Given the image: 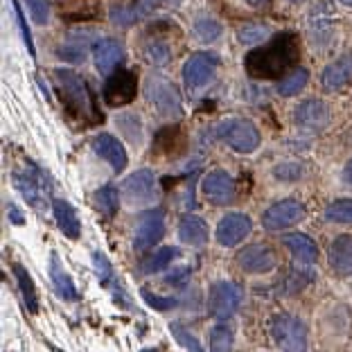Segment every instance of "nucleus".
I'll return each instance as SVG.
<instances>
[{"mask_svg":"<svg viewBox=\"0 0 352 352\" xmlns=\"http://www.w3.org/2000/svg\"><path fill=\"white\" fill-rule=\"evenodd\" d=\"M300 57L298 36L294 32H280L269 43L255 47L244 59V68L253 79H276L292 73Z\"/></svg>","mask_w":352,"mask_h":352,"instance_id":"obj_1","label":"nucleus"},{"mask_svg":"<svg viewBox=\"0 0 352 352\" xmlns=\"http://www.w3.org/2000/svg\"><path fill=\"white\" fill-rule=\"evenodd\" d=\"M52 77H54V84H57L59 102L63 104L66 113L73 118L77 124H82L86 129V126H95L102 122V113L93 100L91 88H88L86 79L82 75H77L68 68H57L52 73Z\"/></svg>","mask_w":352,"mask_h":352,"instance_id":"obj_2","label":"nucleus"},{"mask_svg":"<svg viewBox=\"0 0 352 352\" xmlns=\"http://www.w3.org/2000/svg\"><path fill=\"white\" fill-rule=\"evenodd\" d=\"M217 135L239 154H253L260 147V131L246 118H226L217 124Z\"/></svg>","mask_w":352,"mask_h":352,"instance_id":"obj_3","label":"nucleus"},{"mask_svg":"<svg viewBox=\"0 0 352 352\" xmlns=\"http://www.w3.org/2000/svg\"><path fill=\"white\" fill-rule=\"evenodd\" d=\"M271 339L283 352H307V327L292 314H278L271 318Z\"/></svg>","mask_w":352,"mask_h":352,"instance_id":"obj_4","label":"nucleus"},{"mask_svg":"<svg viewBox=\"0 0 352 352\" xmlns=\"http://www.w3.org/2000/svg\"><path fill=\"white\" fill-rule=\"evenodd\" d=\"M12 181H14L16 190L25 197V201L32 208H36V210L45 208L43 197H47V192H50V181L45 179V172L41 167L28 161V165L23 167V170H16L12 174Z\"/></svg>","mask_w":352,"mask_h":352,"instance_id":"obj_5","label":"nucleus"},{"mask_svg":"<svg viewBox=\"0 0 352 352\" xmlns=\"http://www.w3.org/2000/svg\"><path fill=\"white\" fill-rule=\"evenodd\" d=\"M219 57L214 52H197L186 61L183 66V84H186L188 93L201 91L204 86H208L217 75L219 68Z\"/></svg>","mask_w":352,"mask_h":352,"instance_id":"obj_6","label":"nucleus"},{"mask_svg":"<svg viewBox=\"0 0 352 352\" xmlns=\"http://www.w3.org/2000/svg\"><path fill=\"white\" fill-rule=\"evenodd\" d=\"M145 95L147 100L154 104V109L165 118H179L183 102H181V93L176 91V86L167 79L151 75L145 84Z\"/></svg>","mask_w":352,"mask_h":352,"instance_id":"obj_7","label":"nucleus"},{"mask_svg":"<svg viewBox=\"0 0 352 352\" xmlns=\"http://www.w3.org/2000/svg\"><path fill=\"white\" fill-rule=\"evenodd\" d=\"M239 305H242V289L230 280H219L208 292V311L219 321L233 316Z\"/></svg>","mask_w":352,"mask_h":352,"instance_id":"obj_8","label":"nucleus"},{"mask_svg":"<svg viewBox=\"0 0 352 352\" xmlns=\"http://www.w3.org/2000/svg\"><path fill=\"white\" fill-rule=\"evenodd\" d=\"M307 217L305 206L296 199H285V201H278L274 206H269L262 214V226L276 233V230H285L292 228L296 223H300Z\"/></svg>","mask_w":352,"mask_h":352,"instance_id":"obj_9","label":"nucleus"},{"mask_svg":"<svg viewBox=\"0 0 352 352\" xmlns=\"http://www.w3.org/2000/svg\"><path fill=\"white\" fill-rule=\"evenodd\" d=\"M135 93H138V77H135L133 70H116L113 75H109L102 91L104 102L113 109L133 102Z\"/></svg>","mask_w":352,"mask_h":352,"instance_id":"obj_10","label":"nucleus"},{"mask_svg":"<svg viewBox=\"0 0 352 352\" xmlns=\"http://www.w3.org/2000/svg\"><path fill=\"white\" fill-rule=\"evenodd\" d=\"M165 235V210L163 208H154L145 214H140L138 228L133 235V249L147 251L154 244H158Z\"/></svg>","mask_w":352,"mask_h":352,"instance_id":"obj_11","label":"nucleus"},{"mask_svg":"<svg viewBox=\"0 0 352 352\" xmlns=\"http://www.w3.org/2000/svg\"><path fill=\"white\" fill-rule=\"evenodd\" d=\"M120 195L124 197L126 204L131 206H145L151 199H156V176L151 170H138L122 183Z\"/></svg>","mask_w":352,"mask_h":352,"instance_id":"obj_12","label":"nucleus"},{"mask_svg":"<svg viewBox=\"0 0 352 352\" xmlns=\"http://www.w3.org/2000/svg\"><path fill=\"white\" fill-rule=\"evenodd\" d=\"M201 192L212 206H228L235 201V181L226 170H212L201 181Z\"/></svg>","mask_w":352,"mask_h":352,"instance_id":"obj_13","label":"nucleus"},{"mask_svg":"<svg viewBox=\"0 0 352 352\" xmlns=\"http://www.w3.org/2000/svg\"><path fill=\"white\" fill-rule=\"evenodd\" d=\"M237 264L246 274H269L276 269L278 258L276 251L267 244H251L244 246L237 255Z\"/></svg>","mask_w":352,"mask_h":352,"instance_id":"obj_14","label":"nucleus"},{"mask_svg":"<svg viewBox=\"0 0 352 352\" xmlns=\"http://www.w3.org/2000/svg\"><path fill=\"white\" fill-rule=\"evenodd\" d=\"M294 120H296V124L305 131H323L325 126L330 124L332 113H330V107H327L323 100L311 98V100H305L298 109H296Z\"/></svg>","mask_w":352,"mask_h":352,"instance_id":"obj_15","label":"nucleus"},{"mask_svg":"<svg viewBox=\"0 0 352 352\" xmlns=\"http://www.w3.org/2000/svg\"><path fill=\"white\" fill-rule=\"evenodd\" d=\"M251 228H253V223L244 212H230L217 223V233L214 235H217V242L221 246H228L230 249V246H237L242 239L249 237Z\"/></svg>","mask_w":352,"mask_h":352,"instance_id":"obj_16","label":"nucleus"},{"mask_svg":"<svg viewBox=\"0 0 352 352\" xmlns=\"http://www.w3.org/2000/svg\"><path fill=\"white\" fill-rule=\"evenodd\" d=\"M93 151L100 158H104V161L111 165V170H113L116 174L122 172L126 167V163H129V156H126L124 145L111 133H98V135H95V138H93Z\"/></svg>","mask_w":352,"mask_h":352,"instance_id":"obj_17","label":"nucleus"},{"mask_svg":"<svg viewBox=\"0 0 352 352\" xmlns=\"http://www.w3.org/2000/svg\"><path fill=\"white\" fill-rule=\"evenodd\" d=\"M93 264H95V276H98V280L102 283L104 289L111 292V296L116 298V302H120V305L126 307V309H131L124 287L118 280L113 267H111V262L107 260V255H104L102 251H93Z\"/></svg>","mask_w":352,"mask_h":352,"instance_id":"obj_18","label":"nucleus"},{"mask_svg":"<svg viewBox=\"0 0 352 352\" xmlns=\"http://www.w3.org/2000/svg\"><path fill=\"white\" fill-rule=\"evenodd\" d=\"M93 57L102 75H113V70L124 61V47L116 38H100L93 47Z\"/></svg>","mask_w":352,"mask_h":352,"instance_id":"obj_19","label":"nucleus"},{"mask_svg":"<svg viewBox=\"0 0 352 352\" xmlns=\"http://www.w3.org/2000/svg\"><path fill=\"white\" fill-rule=\"evenodd\" d=\"M350 82H352V52H346L337 61L327 63L321 75V84L327 91H341Z\"/></svg>","mask_w":352,"mask_h":352,"instance_id":"obj_20","label":"nucleus"},{"mask_svg":"<svg viewBox=\"0 0 352 352\" xmlns=\"http://www.w3.org/2000/svg\"><path fill=\"white\" fill-rule=\"evenodd\" d=\"M330 269L341 278L352 276V235H339L327 251Z\"/></svg>","mask_w":352,"mask_h":352,"instance_id":"obj_21","label":"nucleus"},{"mask_svg":"<svg viewBox=\"0 0 352 352\" xmlns=\"http://www.w3.org/2000/svg\"><path fill=\"white\" fill-rule=\"evenodd\" d=\"M52 212H54V219H57V226L68 239H77L82 235V221L77 217V210L66 199H61V197L52 199Z\"/></svg>","mask_w":352,"mask_h":352,"instance_id":"obj_22","label":"nucleus"},{"mask_svg":"<svg viewBox=\"0 0 352 352\" xmlns=\"http://www.w3.org/2000/svg\"><path fill=\"white\" fill-rule=\"evenodd\" d=\"M158 5V0H133L126 5H113L111 7V21L118 25H133L142 16L151 14V10Z\"/></svg>","mask_w":352,"mask_h":352,"instance_id":"obj_23","label":"nucleus"},{"mask_svg":"<svg viewBox=\"0 0 352 352\" xmlns=\"http://www.w3.org/2000/svg\"><path fill=\"white\" fill-rule=\"evenodd\" d=\"M283 244L289 249V253L296 260L311 264L318 260V246L311 237H307L305 233H292L283 237Z\"/></svg>","mask_w":352,"mask_h":352,"instance_id":"obj_24","label":"nucleus"},{"mask_svg":"<svg viewBox=\"0 0 352 352\" xmlns=\"http://www.w3.org/2000/svg\"><path fill=\"white\" fill-rule=\"evenodd\" d=\"M179 237L188 246H204L208 242V223L197 214H186L179 221Z\"/></svg>","mask_w":352,"mask_h":352,"instance_id":"obj_25","label":"nucleus"},{"mask_svg":"<svg viewBox=\"0 0 352 352\" xmlns=\"http://www.w3.org/2000/svg\"><path fill=\"white\" fill-rule=\"evenodd\" d=\"M50 278H52L54 289H57V294L63 300H77L79 298V292L73 283V278L66 274V269H63V264H61L57 253L50 255Z\"/></svg>","mask_w":352,"mask_h":352,"instance_id":"obj_26","label":"nucleus"},{"mask_svg":"<svg viewBox=\"0 0 352 352\" xmlns=\"http://www.w3.org/2000/svg\"><path fill=\"white\" fill-rule=\"evenodd\" d=\"M14 276H16V283H19V289L23 300H25V307L30 314H36L38 311V294L34 289V283H32V276L28 274V269L23 264H14Z\"/></svg>","mask_w":352,"mask_h":352,"instance_id":"obj_27","label":"nucleus"},{"mask_svg":"<svg viewBox=\"0 0 352 352\" xmlns=\"http://www.w3.org/2000/svg\"><path fill=\"white\" fill-rule=\"evenodd\" d=\"M88 32H75L68 34L66 43L59 45V57L73 63H82L86 59V47H88Z\"/></svg>","mask_w":352,"mask_h":352,"instance_id":"obj_28","label":"nucleus"},{"mask_svg":"<svg viewBox=\"0 0 352 352\" xmlns=\"http://www.w3.org/2000/svg\"><path fill=\"white\" fill-rule=\"evenodd\" d=\"M316 280V274L311 269H289L287 276L283 278V294L294 296L300 294L305 287H309Z\"/></svg>","mask_w":352,"mask_h":352,"instance_id":"obj_29","label":"nucleus"},{"mask_svg":"<svg viewBox=\"0 0 352 352\" xmlns=\"http://www.w3.org/2000/svg\"><path fill=\"white\" fill-rule=\"evenodd\" d=\"M309 82V73L305 68H294L292 73H287L283 79L278 82V93L285 95V98H292V95L300 93L302 88Z\"/></svg>","mask_w":352,"mask_h":352,"instance_id":"obj_30","label":"nucleus"},{"mask_svg":"<svg viewBox=\"0 0 352 352\" xmlns=\"http://www.w3.org/2000/svg\"><path fill=\"white\" fill-rule=\"evenodd\" d=\"M95 208L104 214L107 219H111L120 208V192L113 186H104L95 192Z\"/></svg>","mask_w":352,"mask_h":352,"instance_id":"obj_31","label":"nucleus"},{"mask_svg":"<svg viewBox=\"0 0 352 352\" xmlns=\"http://www.w3.org/2000/svg\"><path fill=\"white\" fill-rule=\"evenodd\" d=\"M176 258H179V251H176L174 246H165V249L151 253L149 258L142 262L140 269H142V274H158V271L170 267Z\"/></svg>","mask_w":352,"mask_h":352,"instance_id":"obj_32","label":"nucleus"},{"mask_svg":"<svg viewBox=\"0 0 352 352\" xmlns=\"http://www.w3.org/2000/svg\"><path fill=\"white\" fill-rule=\"evenodd\" d=\"M142 52H145V59L154 66H165V63L172 61V47L163 38H149Z\"/></svg>","mask_w":352,"mask_h":352,"instance_id":"obj_33","label":"nucleus"},{"mask_svg":"<svg viewBox=\"0 0 352 352\" xmlns=\"http://www.w3.org/2000/svg\"><path fill=\"white\" fill-rule=\"evenodd\" d=\"M208 343H210V352H233V330L223 323L214 325Z\"/></svg>","mask_w":352,"mask_h":352,"instance_id":"obj_34","label":"nucleus"},{"mask_svg":"<svg viewBox=\"0 0 352 352\" xmlns=\"http://www.w3.org/2000/svg\"><path fill=\"white\" fill-rule=\"evenodd\" d=\"M325 219L334 223H352V199H339L327 206Z\"/></svg>","mask_w":352,"mask_h":352,"instance_id":"obj_35","label":"nucleus"},{"mask_svg":"<svg viewBox=\"0 0 352 352\" xmlns=\"http://www.w3.org/2000/svg\"><path fill=\"white\" fill-rule=\"evenodd\" d=\"M221 34V25L214 19H199L195 23V36L199 38V41H206V43H210L214 41Z\"/></svg>","mask_w":352,"mask_h":352,"instance_id":"obj_36","label":"nucleus"},{"mask_svg":"<svg viewBox=\"0 0 352 352\" xmlns=\"http://www.w3.org/2000/svg\"><path fill=\"white\" fill-rule=\"evenodd\" d=\"M269 34V28L267 25H258V23H251V25H242L237 30V38L239 43H255V41H262L264 36Z\"/></svg>","mask_w":352,"mask_h":352,"instance_id":"obj_37","label":"nucleus"},{"mask_svg":"<svg viewBox=\"0 0 352 352\" xmlns=\"http://www.w3.org/2000/svg\"><path fill=\"white\" fill-rule=\"evenodd\" d=\"M172 334L181 341V346L186 348L188 352H204V348H201V343H199V339H197L190 330H186V327H181L179 323H174V325H172Z\"/></svg>","mask_w":352,"mask_h":352,"instance_id":"obj_38","label":"nucleus"},{"mask_svg":"<svg viewBox=\"0 0 352 352\" xmlns=\"http://www.w3.org/2000/svg\"><path fill=\"white\" fill-rule=\"evenodd\" d=\"M30 16L34 19L38 25H45L50 21V0H25Z\"/></svg>","mask_w":352,"mask_h":352,"instance_id":"obj_39","label":"nucleus"},{"mask_svg":"<svg viewBox=\"0 0 352 352\" xmlns=\"http://www.w3.org/2000/svg\"><path fill=\"white\" fill-rule=\"evenodd\" d=\"M12 10L16 14V19H19V28H21V34H23V41L28 45V52L34 57V43H32V34H30V25L25 23V14H23V7L19 0H12Z\"/></svg>","mask_w":352,"mask_h":352,"instance_id":"obj_40","label":"nucleus"},{"mask_svg":"<svg viewBox=\"0 0 352 352\" xmlns=\"http://www.w3.org/2000/svg\"><path fill=\"white\" fill-rule=\"evenodd\" d=\"M142 298L149 307H154L158 311H167V309H174L179 305V300L176 298H170V296H156V294H149L147 289H142Z\"/></svg>","mask_w":352,"mask_h":352,"instance_id":"obj_41","label":"nucleus"},{"mask_svg":"<svg viewBox=\"0 0 352 352\" xmlns=\"http://www.w3.org/2000/svg\"><path fill=\"white\" fill-rule=\"evenodd\" d=\"M300 174H302V170H300V165H298V163H283V165H278L276 170H274V176H276V179H278V181H285V183L296 181Z\"/></svg>","mask_w":352,"mask_h":352,"instance_id":"obj_42","label":"nucleus"},{"mask_svg":"<svg viewBox=\"0 0 352 352\" xmlns=\"http://www.w3.org/2000/svg\"><path fill=\"white\" fill-rule=\"evenodd\" d=\"M7 208H10V214H12V217H10V219H12L14 223H23V221H25V219H23V214H21L19 210H16V208H14V206H7Z\"/></svg>","mask_w":352,"mask_h":352,"instance_id":"obj_43","label":"nucleus"},{"mask_svg":"<svg viewBox=\"0 0 352 352\" xmlns=\"http://www.w3.org/2000/svg\"><path fill=\"white\" fill-rule=\"evenodd\" d=\"M343 176H346V181H348L350 186H352V161L346 165V170H343Z\"/></svg>","mask_w":352,"mask_h":352,"instance_id":"obj_44","label":"nucleus"},{"mask_svg":"<svg viewBox=\"0 0 352 352\" xmlns=\"http://www.w3.org/2000/svg\"><path fill=\"white\" fill-rule=\"evenodd\" d=\"M246 3H249L251 7H264L269 3V0H246Z\"/></svg>","mask_w":352,"mask_h":352,"instance_id":"obj_45","label":"nucleus"},{"mask_svg":"<svg viewBox=\"0 0 352 352\" xmlns=\"http://www.w3.org/2000/svg\"><path fill=\"white\" fill-rule=\"evenodd\" d=\"M343 5H348V7H352V0H341Z\"/></svg>","mask_w":352,"mask_h":352,"instance_id":"obj_46","label":"nucleus"},{"mask_svg":"<svg viewBox=\"0 0 352 352\" xmlns=\"http://www.w3.org/2000/svg\"><path fill=\"white\" fill-rule=\"evenodd\" d=\"M142 352H161V350H156V348H147V350H142Z\"/></svg>","mask_w":352,"mask_h":352,"instance_id":"obj_47","label":"nucleus"},{"mask_svg":"<svg viewBox=\"0 0 352 352\" xmlns=\"http://www.w3.org/2000/svg\"><path fill=\"white\" fill-rule=\"evenodd\" d=\"M292 3H305V0H292Z\"/></svg>","mask_w":352,"mask_h":352,"instance_id":"obj_48","label":"nucleus"}]
</instances>
